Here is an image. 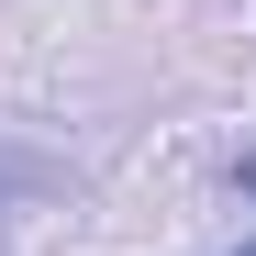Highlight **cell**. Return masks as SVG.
I'll use <instances>...</instances> for the list:
<instances>
[{
  "label": "cell",
  "mask_w": 256,
  "mask_h": 256,
  "mask_svg": "<svg viewBox=\"0 0 256 256\" xmlns=\"http://www.w3.org/2000/svg\"><path fill=\"white\" fill-rule=\"evenodd\" d=\"M223 178H234V190H245V200H256V145H245V156H234V167H223Z\"/></svg>",
  "instance_id": "cell-1"
},
{
  "label": "cell",
  "mask_w": 256,
  "mask_h": 256,
  "mask_svg": "<svg viewBox=\"0 0 256 256\" xmlns=\"http://www.w3.org/2000/svg\"><path fill=\"white\" fill-rule=\"evenodd\" d=\"M234 256H256V245H234Z\"/></svg>",
  "instance_id": "cell-3"
},
{
  "label": "cell",
  "mask_w": 256,
  "mask_h": 256,
  "mask_svg": "<svg viewBox=\"0 0 256 256\" xmlns=\"http://www.w3.org/2000/svg\"><path fill=\"white\" fill-rule=\"evenodd\" d=\"M0 223H12V212H0ZM0 256H12V245H0Z\"/></svg>",
  "instance_id": "cell-2"
}]
</instances>
